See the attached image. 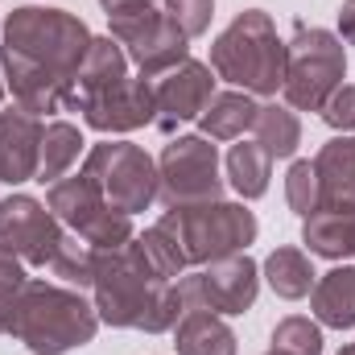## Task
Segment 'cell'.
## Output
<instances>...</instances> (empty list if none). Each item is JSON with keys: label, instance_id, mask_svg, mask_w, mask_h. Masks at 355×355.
I'll return each instance as SVG.
<instances>
[{"label": "cell", "instance_id": "17", "mask_svg": "<svg viewBox=\"0 0 355 355\" xmlns=\"http://www.w3.org/2000/svg\"><path fill=\"white\" fill-rule=\"evenodd\" d=\"M314 174L322 186V207L335 211H355V137H335L318 149Z\"/></svg>", "mask_w": 355, "mask_h": 355}, {"label": "cell", "instance_id": "1", "mask_svg": "<svg viewBox=\"0 0 355 355\" xmlns=\"http://www.w3.org/2000/svg\"><path fill=\"white\" fill-rule=\"evenodd\" d=\"M91 50L87 25L62 8L25 4L4 21V83L17 107L29 116H50L71 103L75 75Z\"/></svg>", "mask_w": 355, "mask_h": 355}, {"label": "cell", "instance_id": "6", "mask_svg": "<svg viewBox=\"0 0 355 355\" xmlns=\"http://www.w3.org/2000/svg\"><path fill=\"white\" fill-rule=\"evenodd\" d=\"M289 62H285V83L281 95L293 112H322V103L331 99V91L343 83L347 75V50L343 37H335L331 29L293 25V42H285Z\"/></svg>", "mask_w": 355, "mask_h": 355}, {"label": "cell", "instance_id": "15", "mask_svg": "<svg viewBox=\"0 0 355 355\" xmlns=\"http://www.w3.org/2000/svg\"><path fill=\"white\" fill-rule=\"evenodd\" d=\"M42 120L29 116L25 107H8L0 112V182L21 186L37 178L42 162Z\"/></svg>", "mask_w": 355, "mask_h": 355}, {"label": "cell", "instance_id": "35", "mask_svg": "<svg viewBox=\"0 0 355 355\" xmlns=\"http://www.w3.org/2000/svg\"><path fill=\"white\" fill-rule=\"evenodd\" d=\"M0 99H4V79H0Z\"/></svg>", "mask_w": 355, "mask_h": 355}, {"label": "cell", "instance_id": "4", "mask_svg": "<svg viewBox=\"0 0 355 355\" xmlns=\"http://www.w3.org/2000/svg\"><path fill=\"white\" fill-rule=\"evenodd\" d=\"M95 331H99V314L79 293L46 281H25L8 335L37 355H67L71 347L91 343Z\"/></svg>", "mask_w": 355, "mask_h": 355}, {"label": "cell", "instance_id": "14", "mask_svg": "<svg viewBox=\"0 0 355 355\" xmlns=\"http://www.w3.org/2000/svg\"><path fill=\"white\" fill-rule=\"evenodd\" d=\"M95 132H132L153 124V79H120L79 107Z\"/></svg>", "mask_w": 355, "mask_h": 355}, {"label": "cell", "instance_id": "8", "mask_svg": "<svg viewBox=\"0 0 355 355\" xmlns=\"http://www.w3.org/2000/svg\"><path fill=\"white\" fill-rule=\"evenodd\" d=\"M83 174L124 215L149 211L153 198H157V166L132 141H103V145H95L87 153V162H83Z\"/></svg>", "mask_w": 355, "mask_h": 355}, {"label": "cell", "instance_id": "12", "mask_svg": "<svg viewBox=\"0 0 355 355\" xmlns=\"http://www.w3.org/2000/svg\"><path fill=\"white\" fill-rule=\"evenodd\" d=\"M62 244V227L54 211H46L29 194H8L0 202V248L12 252L21 265H50Z\"/></svg>", "mask_w": 355, "mask_h": 355}, {"label": "cell", "instance_id": "27", "mask_svg": "<svg viewBox=\"0 0 355 355\" xmlns=\"http://www.w3.org/2000/svg\"><path fill=\"white\" fill-rule=\"evenodd\" d=\"M285 202L302 219L322 207V186H318V174H314V162H293L289 166V174H285Z\"/></svg>", "mask_w": 355, "mask_h": 355}, {"label": "cell", "instance_id": "16", "mask_svg": "<svg viewBox=\"0 0 355 355\" xmlns=\"http://www.w3.org/2000/svg\"><path fill=\"white\" fill-rule=\"evenodd\" d=\"M120 79H128V54L120 50V42L116 37H91V50L79 67V75H75V91H71L67 112H79L91 95L116 87Z\"/></svg>", "mask_w": 355, "mask_h": 355}, {"label": "cell", "instance_id": "30", "mask_svg": "<svg viewBox=\"0 0 355 355\" xmlns=\"http://www.w3.org/2000/svg\"><path fill=\"white\" fill-rule=\"evenodd\" d=\"M211 12H215V0H166V17L174 21L186 37H198V33H207V25H211Z\"/></svg>", "mask_w": 355, "mask_h": 355}, {"label": "cell", "instance_id": "11", "mask_svg": "<svg viewBox=\"0 0 355 355\" xmlns=\"http://www.w3.org/2000/svg\"><path fill=\"white\" fill-rule=\"evenodd\" d=\"M157 194L166 207H190L211 202L223 194L219 178V153L207 137H178L162 149L157 162Z\"/></svg>", "mask_w": 355, "mask_h": 355}, {"label": "cell", "instance_id": "23", "mask_svg": "<svg viewBox=\"0 0 355 355\" xmlns=\"http://www.w3.org/2000/svg\"><path fill=\"white\" fill-rule=\"evenodd\" d=\"M265 277H268V285H272V293L285 297V302L306 297L314 289V281H318V272H314L310 257L302 248H277V252H268Z\"/></svg>", "mask_w": 355, "mask_h": 355}, {"label": "cell", "instance_id": "24", "mask_svg": "<svg viewBox=\"0 0 355 355\" xmlns=\"http://www.w3.org/2000/svg\"><path fill=\"white\" fill-rule=\"evenodd\" d=\"M79 153H83V132L75 124H67V120L46 124V132H42V162H37V178L33 182H50L54 186L79 162Z\"/></svg>", "mask_w": 355, "mask_h": 355}, {"label": "cell", "instance_id": "3", "mask_svg": "<svg viewBox=\"0 0 355 355\" xmlns=\"http://www.w3.org/2000/svg\"><path fill=\"white\" fill-rule=\"evenodd\" d=\"M289 50L277 37V25L265 8L240 12L211 46V71L215 79L244 87L248 95H277L285 83Z\"/></svg>", "mask_w": 355, "mask_h": 355}, {"label": "cell", "instance_id": "13", "mask_svg": "<svg viewBox=\"0 0 355 355\" xmlns=\"http://www.w3.org/2000/svg\"><path fill=\"white\" fill-rule=\"evenodd\" d=\"M211 95H215V71L207 62H194V58L178 62L174 71L153 79V128L174 132L178 124L198 120Z\"/></svg>", "mask_w": 355, "mask_h": 355}, {"label": "cell", "instance_id": "21", "mask_svg": "<svg viewBox=\"0 0 355 355\" xmlns=\"http://www.w3.org/2000/svg\"><path fill=\"white\" fill-rule=\"evenodd\" d=\"M252 120H257V103L248 91H219L198 116L207 141H240L252 128Z\"/></svg>", "mask_w": 355, "mask_h": 355}, {"label": "cell", "instance_id": "10", "mask_svg": "<svg viewBox=\"0 0 355 355\" xmlns=\"http://www.w3.org/2000/svg\"><path fill=\"white\" fill-rule=\"evenodd\" d=\"M182 310H211V314H248L261 293V268L252 257L236 252L223 261H211L198 272H182L174 281Z\"/></svg>", "mask_w": 355, "mask_h": 355}, {"label": "cell", "instance_id": "7", "mask_svg": "<svg viewBox=\"0 0 355 355\" xmlns=\"http://www.w3.org/2000/svg\"><path fill=\"white\" fill-rule=\"evenodd\" d=\"M107 37L124 46V54L137 62L141 79H157L190 58V37L157 4H124L107 12Z\"/></svg>", "mask_w": 355, "mask_h": 355}, {"label": "cell", "instance_id": "26", "mask_svg": "<svg viewBox=\"0 0 355 355\" xmlns=\"http://www.w3.org/2000/svg\"><path fill=\"white\" fill-rule=\"evenodd\" d=\"M95 252H99V248H91L87 240H79V236L71 232V236H62V244H58L50 268H54L62 281H71V285H91V281H95Z\"/></svg>", "mask_w": 355, "mask_h": 355}, {"label": "cell", "instance_id": "34", "mask_svg": "<svg viewBox=\"0 0 355 355\" xmlns=\"http://www.w3.org/2000/svg\"><path fill=\"white\" fill-rule=\"evenodd\" d=\"M339 355H355V343H352V347H343V352H339Z\"/></svg>", "mask_w": 355, "mask_h": 355}, {"label": "cell", "instance_id": "29", "mask_svg": "<svg viewBox=\"0 0 355 355\" xmlns=\"http://www.w3.org/2000/svg\"><path fill=\"white\" fill-rule=\"evenodd\" d=\"M25 281H29L25 277V265L12 252L0 248V335L12 331V310H17V297H21Z\"/></svg>", "mask_w": 355, "mask_h": 355}, {"label": "cell", "instance_id": "5", "mask_svg": "<svg viewBox=\"0 0 355 355\" xmlns=\"http://www.w3.org/2000/svg\"><path fill=\"white\" fill-rule=\"evenodd\" d=\"M153 227H162L186 265H211L223 257L244 252L257 240V215L244 202H190V207H170Z\"/></svg>", "mask_w": 355, "mask_h": 355}, {"label": "cell", "instance_id": "2", "mask_svg": "<svg viewBox=\"0 0 355 355\" xmlns=\"http://www.w3.org/2000/svg\"><path fill=\"white\" fill-rule=\"evenodd\" d=\"M95 314L107 327H132L145 335L174 331L182 310L174 281H166L149 265L141 240H128L120 248H99L95 252Z\"/></svg>", "mask_w": 355, "mask_h": 355}, {"label": "cell", "instance_id": "36", "mask_svg": "<svg viewBox=\"0 0 355 355\" xmlns=\"http://www.w3.org/2000/svg\"><path fill=\"white\" fill-rule=\"evenodd\" d=\"M268 355H285V352H268Z\"/></svg>", "mask_w": 355, "mask_h": 355}, {"label": "cell", "instance_id": "32", "mask_svg": "<svg viewBox=\"0 0 355 355\" xmlns=\"http://www.w3.org/2000/svg\"><path fill=\"white\" fill-rule=\"evenodd\" d=\"M339 29H343V42L355 46V0H343V12H339Z\"/></svg>", "mask_w": 355, "mask_h": 355}, {"label": "cell", "instance_id": "19", "mask_svg": "<svg viewBox=\"0 0 355 355\" xmlns=\"http://www.w3.org/2000/svg\"><path fill=\"white\" fill-rule=\"evenodd\" d=\"M310 306H314V318L331 331H352L355 327V268H331L314 281L310 289Z\"/></svg>", "mask_w": 355, "mask_h": 355}, {"label": "cell", "instance_id": "9", "mask_svg": "<svg viewBox=\"0 0 355 355\" xmlns=\"http://www.w3.org/2000/svg\"><path fill=\"white\" fill-rule=\"evenodd\" d=\"M46 207L54 211L58 223H67L79 240H87L91 248H120V244L132 240V215L116 211L87 174L58 178L50 186Z\"/></svg>", "mask_w": 355, "mask_h": 355}, {"label": "cell", "instance_id": "20", "mask_svg": "<svg viewBox=\"0 0 355 355\" xmlns=\"http://www.w3.org/2000/svg\"><path fill=\"white\" fill-rule=\"evenodd\" d=\"M178 355H236L232 327L211 310H186L174 327Z\"/></svg>", "mask_w": 355, "mask_h": 355}, {"label": "cell", "instance_id": "18", "mask_svg": "<svg viewBox=\"0 0 355 355\" xmlns=\"http://www.w3.org/2000/svg\"><path fill=\"white\" fill-rule=\"evenodd\" d=\"M302 240H306L310 257L347 261V257H355V211L318 207L314 215H306V223H302Z\"/></svg>", "mask_w": 355, "mask_h": 355}, {"label": "cell", "instance_id": "31", "mask_svg": "<svg viewBox=\"0 0 355 355\" xmlns=\"http://www.w3.org/2000/svg\"><path fill=\"white\" fill-rule=\"evenodd\" d=\"M322 120L335 128V132H352L355 128V87L339 83L331 91V99L322 103Z\"/></svg>", "mask_w": 355, "mask_h": 355}, {"label": "cell", "instance_id": "25", "mask_svg": "<svg viewBox=\"0 0 355 355\" xmlns=\"http://www.w3.org/2000/svg\"><path fill=\"white\" fill-rule=\"evenodd\" d=\"M252 132H257V145L268 149V157H293L297 145H302V124H297V116H293L289 103H265V107H257Z\"/></svg>", "mask_w": 355, "mask_h": 355}, {"label": "cell", "instance_id": "22", "mask_svg": "<svg viewBox=\"0 0 355 355\" xmlns=\"http://www.w3.org/2000/svg\"><path fill=\"white\" fill-rule=\"evenodd\" d=\"M268 178H272L268 149L240 137V145H232V153H227V182H232V190L240 198H261L268 190Z\"/></svg>", "mask_w": 355, "mask_h": 355}, {"label": "cell", "instance_id": "33", "mask_svg": "<svg viewBox=\"0 0 355 355\" xmlns=\"http://www.w3.org/2000/svg\"><path fill=\"white\" fill-rule=\"evenodd\" d=\"M99 4H103V12H116L124 4H157V0H99Z\"/></svg>", "mask_w": 355, "mask_h": 355}, {"label": "cell", "instance_id": "28", "mask_svg": "<svg viewBox=\"0 0 355 355\" xmlns=\"http://www.w3.org/2000/svg\"><path fill=\"white\" fill-rule=\"evenodd\" d=\"M272 352L285 355H322V331L310 318H281L272 327Z\"/></svg>", "mask_w": 355, "mask_h": 355}]
</instances>
